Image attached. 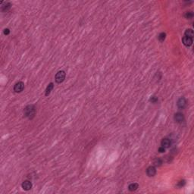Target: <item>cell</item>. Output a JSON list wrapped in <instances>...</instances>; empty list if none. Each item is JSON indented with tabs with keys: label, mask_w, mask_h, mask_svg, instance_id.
Listing matches in <instances>:
<instances>
[{
	"label": "cell",
	"mask_w": 194,
	"mask_h": 194,
	"mask_svg": "<svg viewBox=\"0 0 194 194\" xmlns=\"http://www.w3.org/2000/svg\"><path fill=\"white\" fill-rule=\"evenodd\" d=\"M24 116L29 119H33L36 114V108L33 105H29L24 110Z\"/></svg>",
	"instance_id": "obj_1"
},
{
	"label": "cell",
	"mask_w": 194,
	"mask_h": 194,
	"mask_svg": "<svg viewBox=\"0 0 194 194\" xmlns=\"http://www.w3.org/2000/svg\"><path fill=\"white\" fill-rule=\"evenodd\" d=\"M65 77H66V73L64 71V70H59L58 71L55 76V82L57 83H61L65 79Z\"/></svg>",
	"instance_id": "obj_2"
},
{
	"label": "cell",
	"mask_w": 194,
	"mask_h": 194,
	"mask_svg": "<svg viewBox=\"0 0 194 194\" xmlns=\"http://www.w3.org/2000/svg\"><path fill=\"white\" fill-rule=\"evenodd\" d=\"M24 89V83L22 81L17 82L14 86V91L15 93H21Z\"/></svg>",
	"instance_id": "obj_3"
},
{
	"label": "cell",
	"mask_w": 194,
	"mask_h": 194,
	"mask_svg": "<svg viewBox=\"0 0 194 194\" xmlns=\"http://www.w3.org/2000/svg\"><path fill=\"white\" fill-rule=\"evenodd\" d=\"M177 105H178V107L179 109H185V108H186V106H187V100H186V99H185L184 97H180V98L178 101Z\"/></svg>",
	"instance_id": "obj_4"
},
{
	"label": "cell",
	"mask_w": 194,
	"mask_h": 194,
	"mask_svg": "<svg viewBox=\"0 0 194 194\" xmlns=\"http://www.w3.org/2000/svg\"><path fill=\"white\" fill-rule=\"evenodd\" d=\"M146 174L148 177H154L156 174V168L154 166H149L146 169Z\"/></svg>",
	"instance_id": "obj_5"
},
{
	"label": "cell",
	"mask_w": 194,
	"mask_h": 194,
	"mask_svg": "<svg viewBox=\"0 0 194 194\" xmlns=\"http://www.w3.org/2000/svg\"><path fill=\"white\" fill-rule=\"evenodd\" d=\"M21 187L23 188V190H26V191H28V190H30L32 189V187H33V184L30 181V180H24L22 184H21Z\"/></svg>",
	"instance_id": "obj_6"
},
{
	"label": "cell",
	"mask_w": 194,
	"mask_h": 194,
	"mask_svg": "<svg viewBox=\"0 0 194 194\" xmlns=\"http://www.w3.org/2000/svg\"><path fill=\"white\" fill-rule=\"evenodd\" d=\"M174 121L176 122H178V123H182L183 121H184V116H183V114L180 112H178V113H176L174 114Z\"/></svg>",
	"instance_id": "obj_7"
},
{
	"label": "cell",
	"mask_w": 194,
	"mask_h": 194,
	"mask_svg": "<svg viewBox=\"0 0 194 194\" xmlns=\"http://www.w3.org/2000/svg\"><path fill=\"white\" fill-rule=\"evenodd\" d=\"M182 42H183V44L184 46H186L187 47L191 46L192 44H193V39L187 37H183L182 38Z\"/></svg>",
	"instance_id": "obj_8"
},
{
	"label": "cell",
	"mask_w": 194,
	"mask_h": 194,
	"mask_svg": "<svg viewBox=\"0 0 194 194\" xmlns=\"http://www.w3.org/2000/svg\"><path fill=\"white\" fill-rule=\"evenodd\" d=\"M171 145V140L169 139H167V138H165L162 140V142H161V146L162 147H164L165 149H167V148H169Z\"/></svg>",
	"instance_id": "obj_9"
},
{
	"label": "cell",
	"mask_w": 194,
	"mask_h": 194,
	"mask_svg": "<svg viewBox=\"0 0 194 194\" xmlns=\"http://www.w3.org/2000/svg\"><path fill=\"white\" fill-rule=\"evenodd\" d=\"M138 188H139V184L137 183H132L129 184V186H128V190L130 192L136 191Z\"/></svg>",
	"instance_id": "obj_10"
},
{
	"label": "cell",
	"mask_w": 194,
	"mask_h": 194,
	"mask_svg": "<svg viewBox=\"0 0 194 194\" xmlns=\"http://www.w3.org/2000/svg\"><path fill=\"white\" fill-rule=\"evenodd\" d=\"M53 88H54V83H50L47 86L46 89V92H45V95H46V96H48L51 93L52 90H53Z\"/></svg>",
	"instance_id": "obj_11"
},
{
	"label": "cell",
	"mask_w": 194,
	"mask_h": 194,
	"mask_svg": "<svg viewBox=\"0 0 194 194\" xmlns=\"http://www.w3.org/2000/svg\"><path fill=\"white\" fill-rule=\"evenodd\" d=\"M184 35H185V37L193 39V35H194L193 30L192 29H187L186 30H185V32H184Z\"/></svg>",
	"instance_id": "obj_12"
},
{
	"label": "cell",
	"mask_w": 194,
	"mask_h": 194,
	"mask_svg": "<svg viewBox=\"0 0 194 194\" xmlns=\"http://www.w3.org/2000/svg\"><path fill=\"white\" fill-rule=\"evenodd\" d=\"M10 8H11V3H9V2H5V5H2V7H1L2 12L8 11Z\"/></svg>",
	"instance_id": "obj_13"
},
{
	"label": "cell",
	"mask_w": 194,
	"mask_h": 194,
	"mask_svg": "<svg viewBox=\"0 0 194 194\" xmlns=\"http://www.w3.org/2000/svg\"><path fill=\"white\" fill-rule=\"evenodd\" d=\"M194 14H193V12H187L184 14V17H186L187 19H192L193 17Z\"/></svg>",
	"instance_id": "obj_14"
},
{
	"label": "cell",
	"mask_w": 194,
	"mask_h": 194,
	"mask_svg": "<svg viewBox=\"0 0 194 194\" xmlns=\"http://www.w3.org/2000/svg\"><path fill=\"white\" fill-rule=\"evenodd\" d=\"M158 40H159L160 42H163V41H165V38H166V33H164V32L161 33L159 35H158Z\"/></svg>",
	"instance_id": "obj_15"
},
{
	"label": "cell",
	"mask_w": 194,
	"mask_h": 194,
	"mask_svg": "<svg viewBox=\"0 0 194 194\" xmlns=\"http://www.w3.org/2000/svg\"><path fill=\"white\" fill-rule=\"evenodd\" d=\"M162 160L161 159V158H155V161H154V165H155V166H161L162 165Z\"/></svg>",
	"instance_id": "obj_16"
},
{
	"label": "cell",
	"mask_w": 194,
	"mask_h": 194,
	"mask_svg": "<svg viewBox=\"0 0 194 194\" xmlns=\"http://www.w3.org/2000/svg\"><path fill=\"white\" fill-rule=\"evenodd\" d=\"M149 101H150L152 103H155L158 101V97L155 96H151V98H150V99H149Z\"/></svg>",
	"instance_id": "obj_17"
},
{
	"label": "cell",
	"mask_w": 194,
	"mask_h": 194,
	"mask_svg": "<svg viewBox=\"0 0 194 194\" xmlns=\"http://www.w3.org/2000/svg\"><path fill=\"white\" fill-rule=\"evenodd\" d=\"M3 33H4L5 35H6V36H7V35H8V34L10 33V30L8 29V28H5V29H4Z\"/></svg>",
	"instance_id": "obj_18"
},
{
	"label": "cell",
	"mask_w": 194,
	"mask_h": 194,
	"mask_svg": "<svg viewBox=\"0 0 194 194\" xmlns=\"http://www.w3.org/2000/svg\"><path fill=\"white\" fill-rule=\"evenodd\" d=\"M158 152H159L160 153H162V152H165V149L162 146H160L159 148H158Z\"/></svg>",
	"instance_id": "obj_19"
},
{
	"label": "cell",
	"mask_w": 194,
	"mask_h": 194,
	"mask_svg": "<svg viewBox=\"0 0 194 194\" xmlns=\"http://www.w3.org/2000/svg\"><path fill=\"white\" fill-rule=\"evenodd\" d=\"M184 184H185V180H181V181H180L178 183V186L180 187H183L184 186Z\"/></svg>",
	"instance_id": "obj_20"
}]
</instances>
